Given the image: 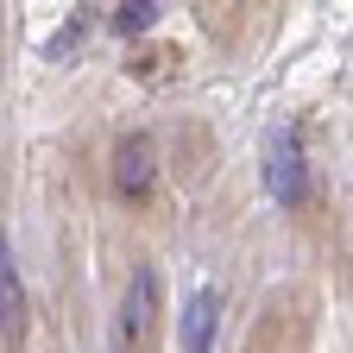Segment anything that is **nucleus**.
<instances>
[{
    "instance_id": "1",
    "label": "nucleus",
    "mask_w": 353,
    "mask_h": 353,
    "mask_svg": "<svg viewBox=\"0 0 353 353\" xmlns=\"http://www.w3.org/2000/svg\"><path fill=\"white\" fill-rule=\"evenodd\" d=\"M265 190H272V202H284V208H303V196H309V164H303L296 126H278L272 139H265Z\"/></svg>"
},
{
    "instance_id": "2",
    "label": "nucleus",
    "mask_w": 353,
    "mask_h": 353,
    "mask_svg": "<svg viewBox=\"0 0 353 353\" xmlns=\"http://www.w3.org/2000/svg\"><path fill=\"white\" fill-rule=\"evenodd\" d=\"M152 334H158V278L139 265L132 284H126V303H120L114 347H120V353H152Z\"/></svg>"
},
{
    "instance_id": "3",
    "label": "nucleus",
    "mask_w": 353,
    "mask_h": 353,
    "mask_svg": "<svg viewBox=\"0 0 353 353\" xmlns=\"http://www.w3.org/2000/svg\"><path fill=\"white\" fill-rule=\"evenodd\" d=\"M152 139L145 132H126V139L114 145V183H120V196H145L152 190Z\"/></svg>"
},
{
    "instance_id": "4",
    "label": "nucleus",
    "mask_w": 353,
    "mask_h": 353,
    "mask_svg": "<svg viewBox=\"0 0 353 353\" xmlns=\"http://www.w3.org/2000/svg\"><path fill=\"white\" fill-rule=\"evenodd\" d=\"M214 322H221V290H196V296L183 303V322H176L183 353H208V347H214Z\"/></svg>"
},
{
    "instance_id": "5",
    "label": "nucleus",
    "mask_w": 353,
    "mask_h": 353,
    "mask_svg": "<svg viewBox=\"0 0 353 353\" xmlns=\"http://www.w3.org/2000/svg\"><path fill=\"white\" fill-rule=\"evenodd\" d=\"M0 328L26 334V284H19V265H13L7 234H0Z\"/></svg>"
},
{
    "instance_id": "6",
    "label": "nucleus",
    "mask_w": 353,
    "mask_h": 353,
    "mask_svg": "<svg viewBox=\"0 0 353 353\" xmlns=\"http://www.w3.org/2000/svg\"><path fill=\"white\" fill-rule=\"evenodd\" d=\"M158 0H120V7H114V32H152L158 26Z\"/></svg>"
}]
</instances>
